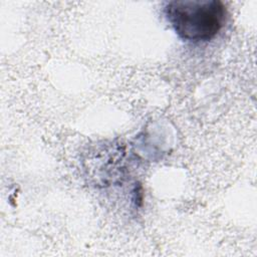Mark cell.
<instances>
[{
  "label": "cell",
  "instance_id": "1",
  "mask_svg": "<svg viewBox=\"0 0 257 257\" xmlns=\"http://www.w3.org/2000/svg\"><path fill=\"white\" fill-rule=\"evenodd\" d=\"M164 13L175 32L184 40L209 41L222 29L226 7L219 0L170 1Z\"/></svg>",
  "mask_w": 257,
  "mask_h": 257
}]
</instances>
